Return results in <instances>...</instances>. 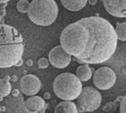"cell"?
Segmentation results:
<instances>
[{
	"label": "cell",
	"instance_id": "1",
	"mask_svg": "<svg viewBox=\"0 0 126 113\" xmlns=\"http://www.w3.org/2000/svg\"><path fill=\"white\" fill-rule=\"evenodd\" d=\"M60 41L61 47L80 63L100 64L113 55L118 39L110 22L96 16L68 24L61 32Z\"/></svg>",
	"mask_w": 126,
	"mask_h": 113
},
{
	"label": "cell",
	"instance_id": "2",
	"mask_svg": "<svg viewBox=\"0 0 126 113\" xmlns=\"http://www.w3.org/2000/svg\"><path fill=\"white\" fill-rule=\"evenodd\" d=\"M24 53L23 37L15 27L0 24V68L16 66Z\"/></svg>",
	"mask_w": 126,
	"mask_h": 113
},
{
	"label": "cell",
	"instance_id": "3",
	"mask_svg": "<svg viewBox=\"0 0 126 113\" xmlns=\"http://www.w3.org/2000/svg\"><path fill=\"white\" fill-rule=\"evenodd\" d=\"M59 7L55 0H32L28 9V17L33 24L48 26L55 21Z\"/></svg>",
	"mask_w": 126,
	"mask_h": 113
},
{
	"label": "cell",
	"instance_id": "4",
	"mask_svg": "<svg viewBox=\"0 0 126 113\" xmlns=\"http://www.w3.org/2000/svg\"><path fill=\"white\" fill-rule=\"evenodd\" d=\"M81 81L70 72L59 74L53 82V91L63 100H76L82 91Z\"/></svg>",
	"mask_w": 126,
	"mask_h": 113
},
{
	"label": "cell",
	"instance_id": "5",
	"mask_svg": "<svg viewBox=\"0 0 126 113\" xmlns=\"http://www.w3.org/2000/svg\"><path fill=\"white\" fill-rule=\"evenodd\" d=\"M102 101V96L96 89L87 86L82 89L81 93L77 99L78 111L79 112H91L99 108Z\"/></svg>",
	"mask_w": 126,
	"mask_h": 113
},
{
	"label": "cell",
	"instance_id": "6",
	"mask_svg": "<svg viewBox=\"0 0 126 113\" xmlns=\"http://www.w3.org/2000/svg\"><path fill=\"white\" fill-rule=\"evenodd\" d=\"M115 82V72L108 67H101L97 69L93 75V82L94 86L102 90L111 89Z\"/></svg>",
	"mask_w": 126,
	"mask_h": 113
},
{
	"label": "cell",
	"instance_id": "7",
	"mask_svg": "<svg viewBox=\"0 0 126 113\" xmlns=\"http://www.w3.org/2000/svg\"><path fill=\"white\" fill-rule=\"evenodd\" d=\"M49 62L55 68H66L71 62V55L66 52L61 45H57L49 53Z\"/></svg>",
	"mask_w": 126,
	"mask_h": 113
},
{
	"label": "cell",
	"instance_id": "8",
	"mask_svg": "<svg viewBox=\"0 0 126 113\" xmlns=\"http://www.w3.org/2000/svg\"><path fill=\"white\" fill-rule=\"evenodd\" d=\"M20 87L23 93L26 96H34L41 90L42 83L37 76L33 74H26L22 77Z\"/></svg>",
	"mask_w": 126,
	"mask_h": 113
},
{
	"label": "cell",
	"instance_id": "9",
	"mask_svg": "<svg viewBox=\"0 0 126 113\" xmlns=\"http://www.w3.org/2000/svg\"><path fill=\"white\" fill-rule=\"evenodd\" d=\"M105 10L115 17H126V0H102Z\"/></svg>",
	"mask_w": 126,
	"mask_h": 113
},
{
	"label": "cell",
	"instance_id": "10",
	"mask_svg": "<svg viewBox=\"0 0 126 113\" xmlns=\"http://www.w3.org/2000/svg\"><path fill=\"white\" fill-rule=\"evenodd\" d=\"M24 111L26 113H44L46 103L40 96H31L24 101Z\"/></svg>",
	"mask_w": 126,
	"mask_h": 113
},
{
	"label": "cell",
	"instance_id": "11",
	"mask_svg": "<svg viewBox=\"0 0 126 113\" xmlns=\"http://www.w3.org/2000/svg\"><path fill=\"white\" fill-rule=\"evenodd\" d=\"M54 113H79L78 107L69 100H63L56 106Z\"/></svg>",
	"mask_w": 126,
	"mask_h": 113
},
{
	"label": "cell",
	"instance_id": "12",
	"mask_svg": "<svg viewBox=\"0 0 126 113\" xmlns=\"http://www.w3.org/2000/svg\"><path fill=\"white\" fill-rule=\"evenodd\" d=\"M61 5L68 11L77 12L86 6L87 0H61Z\"/></svg>",
	"mask_w": 126,
	"mask_h": 113
},
{
	"label": "cell",
	"instance_id": "13",
	"mask_svg": "<svg viewBox=\"0 0 126 113\" xmlns=\"http://www.w3.org/2000/svg\"><path fill=\"white\" fill-rule=\"evenodd\" d=\"M76 75L81 82H87L92 77V69L87 64H82L77 68Z\"/></svg>",
	"mask_w": 126,
	"mask_h": 113
},
{
	"label": "cell",
	"instance_id": "14",
	"mask_svg": "<svg viewBox=\"0 0 126 113\" xmlns=\"http://www.w3.org/2000/svg\"><path fill=\"white\" fill-rule=\"evenodd\" d=\"M12 90L10 82H9V78L8 76H5V78L0 79V98L6 97L10 94Z\"/></svg>",
	"mask_w": 126,
	"mask_h": 113
},
{
	"label": "cell",
	"instance_id": "15",
	"mask_svg": "<svg viewBox=\"0 0 126 113\" xmlns=\"http://www.w3.org/2000/svg\"><path fill=\"white\" fill-rule=\"evenodd\" d=\"M115 34L117 39L123 42L126 41V22L124 23H118L115 27Z\"/></svg>",
	"mask_w": 126,
	"mask_h": 113
},
{
	"label": "cell",
	"instance_id": "16",
	"mask_svg": "<svg viewBox=\"0 0 126 113\" xmlns=\"http://www.w3.org/2000/svg\"><path fill=\"white\" fill-rule=\"evenodd\" d=\"M30 3L28 0H19L16 4V8L20 13H28Z\"/></svg>",
	"mask_w": 126,
	"mask_h": 113
},
{
	"label": "cell",
	"instance_id": "17",
	"mask_svg": "<svg viewBox=\"0 0 126 113\" xmlns=\"http://www.w3.org/2000/svg\"><path fill=\"white\" fill-rule=\"evenodd\" d=\"M49 60H48L47 58H40L39 60H38V67L40 69H46L48 68V66H49Z\"/></svg>",
	"mask_w": 126,
	"mask_h": 113
},
{
	"label": "cell",
	"instance_id": "18",
	"mask_svg": "<svg viewBox=\"0 0 126 113\" xmlns=\"http://www.w3.org/2000/svg\"><path fill=\"white\" fill-rule=\"evenodd\" d=\"M120 113H126V95L121 100V104H120Z\"/></svg>",
	"mask_w": 126,
	"mask_h": 113
},
{
	"label": "cell",
	"instance_id": "19",
	"mask_svg": "<svg viewBox=\"0 0 126 113\" xmlns=\"http://www.w3.org/2000/svg\"><path fill=\"white\" fill-rule=\"evenodd\" d=\"M87 2L89 3V5H96L97 0H87Z\"/></svg>",
	"mask_w": 126,
	"mask_h": 113
},
{
	"label": "cell",
	"instance_id": "20",
	"mask_svg": "<svg viewBox=\"0 0 126 113\" xmlns=\"http://www.w3.org/2000/svg\"><path fill=\"white\" fill-rule=\"evenodd\" d=\"M44 99L45 100H49V99H50V93H45L44 94Z\"/></svg>",
	"mask_w": 126,
	"mask_h": 113
},
{
	"label": "cell",
	"instance_id": "21",
	"mask_svg": "<svg viewBox=\"0 0 126 113\" xmlns=\"http://www.w3.org/2000/svg\"><path fill=\"white\" fill-rule=\"evenodd\" d=\"M26 64L28 66H32V60H27L26 61Z\"/></svg>",
	"mask_w": 126,
	"mask_h": 113
},
{
	"label": "cell",
	"instance_id": "22",
	"mask_svg": "<svg viewBox=\"0 0 126 113\" xmlns=\"http://www.w3.org/2000/svg\"><path fill=\"white\" fill-rule=\"evenodd\" d=\"M10 0H0V4H4V3H7Z\"/></svg>",
	"mask_w": 126,
	"mask_h": 113
},
{
	"label": "cell",
	"instance_id": "23",
	"mask_svg": "<svg viewBox=\"0 0 126 113\" xmlns=\"http://www.w3.org/2000/svg\"><path fill=\"white\" fill-rule=\"evenodd\" d=\"M0 112H1V107H0Z\"/></svg>",
	"mask_w": 126,
	"mask_h": 113
}]
</instances>
